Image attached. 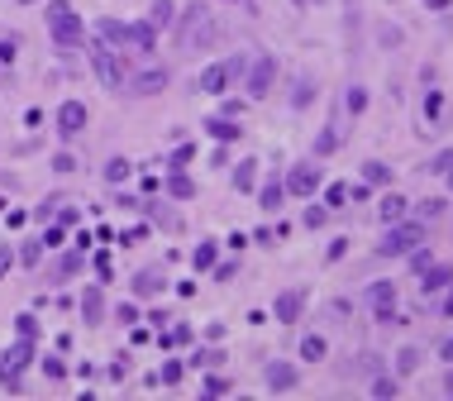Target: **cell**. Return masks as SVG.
<instances>
[{"mask_svg":"<svg viewBox=\"0 0 453 401\" xmlns=\"http://www.w3.org/2000/svg\"><path fill=\"white\" fill-rule=\"evenodd\" d=\"M48 29H53V43L58 48H81L86 43V24H81V15L67 0H53L48 5Z\"/></svg>","mask_w":453,"mask_h":401,"instance_id":"cell-1","label":"cell"},{"mask_svg":"<svg viewBox=\"0 0 453 401\" xmlns=\"http://www.w3.org/2000/svg\"><path fill=\"white\" fill-rule=\"evenodd\" d=\"M215 19H210V10L205 5H191V10H182V24H177V43L182 48H210L215 43Z\"/></svg>","mask_w":453,"mask_h":401,"instance_id":"cell-2","label":"cell"},{"mask_svg":"<svg viewBox=\"0 0 453 401\" xmlns=\"http://www.w3.org/2000/svg\"><path fill=\"white\" fill-rule=\"evenodd\" d=\"M420 244H425V220H396V225L382 234L377 254L382 258H401V254H410V249H420Z\"/></svg>","mask_w":453,"mask_h":401,"instance_id":"cell-3","label":"cell"},{"mask_svg":"<svg viewBox=\"0 0 453 401\" xmlns=\"http://www.w3.org/2000/svg\"><path fill=\"white\" fill-rule=\"evenodd\" d=\"M91 63H95V72H100V81H105L110 91H120V86L129 81V72H125V58H120L115 48H105V43H95V48H91Z\"/></svg>","mask_w":453,"mask_h":401,"instance_id":"cell-4","label":"cell"},{"mask_svg":"<svg viewBox=\"0 0 453 401\" xmlns=\"http://www.w3.org/2000/svg\"><path fill=\"white\" fill-rule=\"evenodd\" d=\"M244 77H249V81H244V86H249V96H253V100H263L267 91H272V81H277V58H272V53L253 58Z\"/></svg>","mask_w":453,"mask_h":401,"instance_id":"cell-5","label":"cell"},{"mask_svg":"<svg viewBox=\"0 0 453 401\" xmlns=\"http://www.w3.org/2000/svg\"><path fill=\"white\" fill-rule=\"evenodd\" d=\"M320 182H325V177H320L315 162H291V172H286L281 187H286V196H306V201H311V196L320 192Z\"/></svg>","mask_w":453,"mask_h":401,"instance_id":"cell-6","label":"cell"},{"mask_svg":"<svg viewBox=\"0 0 453 401\" xmlns=\"http://www.w3.org/2000/svg\"><path fill=\"white\" fill-rule=\"evenodd\" d=\"M29 363H33V344L24 339V344H15V349L0 358V382H5V387H19V373L29 368Z\"/></svg>","mask_w":453,"mask_h":401,"instance_id":"cell-7","label":"cell"},{"mask_svg":"<svg viewBox=\"0 0 453 401\" xmlns=\"http://www.w3.org/2000/svg\"><path fill=\"white\" fill-rule=\"evenodd\" d=\"M301 311H306V291H301V287H286L277 301H272V316H277L281 325H296Z\"/></svg>","mask_w":453,"mask_h":401,"instance_id":"cell-8","label":"cell"},{"mask_svg":"<svg viewBox=\"0 0 453 401\" xmlns=\"http://www.w3.org/2000/svg\"><path fill=\"white\" fill-rule=\"evenodd\" d=\"M81 129H86V105L81 100H67L63 110H58V134L63 139H77Z\"/></svg>","mask_w":453,"mask_h":401,"instance_id":"cell-9","label":"cell"},{"mask_svg":"<svg viewBox=\"0 0 453 401\" xmlns=\"http://www.w3.org/2000/svg\"><path fill=\"white\" fill-rule=\"evenodd\" d=\"M95 29H100V43H105V48H115V53L129 48V24L125 19H100Z\"/></svg>","mask_w":453,"mask_h":401,"instance_id":"cell-10","label":"cell"},{"mask_svg":"<svg viewBox=\"0 0 453 401\" xmlns=\"http://www.w3.org/2000/svg\"><path fill=\"white\" fill-rule=\"evenodd\" d=\"M291 387H296V363L272 358V363H267V392H291Z\"/></svg>","mask_w":453,"mask_h":401,"instance_id":"cell-11","label":"cell"},{"mask_svg":"<svg viewBox=\"0 0 453 401\" xmlns=\"http://www.w3.org/2000/svg\"><path fill=\"white\" fill-rule=\"evenodd\" d=\"M196 86H201L205 96H224V91H229V67L224 63H210L201 72V81H196Z\"/></svg>","mask_w":453,"mask_h":401,"instance_id":"cell-12","label":"cell"},{"mask_svg":"<svg viewBox=\"0 0 453 401\" xmlns=\"http://www.w3.org/2000/svg\"><path fill=\"white\" fill-rule=\"evenodd\" d=\"M134 77H139V81H125L134 96H153V91L167 86V72H162V67H148V72H134Z\"/></svg>","mask_w":453,"mask_h":401,"instance_id":"cell-13","label":"cell"},{"mask_svg":"<svg viewBox=\"0 0 453 401\" xmlns=\"http://www.w3.org/2000/svg\"><path fill=\"white\" fill-rule=\"evenodd\" d=\"M368 306L387 321L391 311H396V287H391V282H373V287H368Z\"/></svg>","mask_w":453,"mask_h":401,"instance_id":"cell-14","label":"cell"},{"mask_svg":"<svg viewBox=\"0 0 453 401\" xmlns=\"http://www.w3.org/2000/svg\"><path fill=\"white\" fill-rule=\"evenodd\" d=\"M129 48H134V53H153V48H157V29L148 24V19L129 24Z\"/></svg>","mask_w":453,"mask_h":401,"instance_id":"cell-15","label":"cell"},{"mask_svg":"<svg viewBox=\"0 0 453 401\" xmlns=\"http://www.w3.org/2000/svg\"><path fill=\"white\" fill-rule=\"evenodd\" d=\"M281 201H286V187H281L277 177H272V182H267L263 192H258V206H263L267 215H277V210H281Z\"/></svg>","mask_w":453,"mask_h":401,"instance_id":"cell-16","label":"cell"},{"mask_svg":"<svg viewBox=\"0 0 453 401\" xmlns=\"http://www.w3.org/2000/svg\"><path fill=\"white\" fill-rule=\"evenodd\" d=\"M258 187V158H244L234 167V192H253Z\"/></svg>","mask_w":453,"mask_h":401,"instance_id":"cell-17","label":"cell"},{"mask_svg":"<svg viewBox=\"0 0 453 401\" xmlns=\"http://www.w3.org/2000/svg\"><path fill=\"white\" fill-rule=\"evenodd\" d=\"M363 182H368V187H387L391 167H387V162H377V158H368V162H363Z\"/></svg>","mask_w":453,"mask_h":401,"instance_id":"cell-18","label":"cell"},{"mask_svg":"<svg viewBox=\"0 0 453 401\" xmlns=\"http://www.w3.org/2000/svg\"><path fill=\"white\" fill-rule=\"evenodd\" d=\"M100 306H105V296H100V287H86L81 291V311H86V321H100Z\"/></svg>","mask_w":453,"mask_h":401,"instance_id":"cell-19","label":"cell"},{"mask_svg":"<svg viewBox=\"0 0 453 401\" xmlns=\"http://www.w3.org/2000/svg\"><path fill=\"white\" fill-rule=\"evenodd\" d=\"M167 192H172L177 201H191V196H196V187H191V177L182 172V167H177V172L167 177Z\"/></svg>","mask_w":453,"mask_h":401,"instance_id":"cell-20","label":"cell"},{"mask_svg":"<svg viewBox=\"0 0 453 401\" xmlns=\"http://www.w3.org/2000/svg\"><path fill=\"white\" fill-rule=\"evenodd\" d=\"M81 273V249L77 254H67L63 263H58V268H53V282H72V277Z\"/></svg>","mask_w":453,"mask_h":401,"instance_id":"cell-21","label":"cell"},{"mask_svg":"<svg viewBox=\"0 0 453 401\" xmlns=\"http://www.w3.org/2000/svg\"><path fill=\"white\" fill-rule=\"evenodd\" d=\"M334 148H339V129H334V125H325L320 134H315V153H320V158H329Z\"/></svg>","mask_w":453,"mask_h":401,"instance_id":"cell-22","label":"cell"},{"mask_svg":"<svg viewBox=\"0 0 453 401\" xmlns=\"http://www.w3.org/2000/svg\"><path fill=\"white\" fill-rule=\"evenodd\" d=\"M172 15H177L172 0H157L153 10H148V24H153V29H167V24H172Z\"/></svg>","mask_w":453,"mask_h":401,"instance_id":"cell-23","label":"cell"},{"mask_svg":"<svg viewBox=\"0 0 453 401\" xmlns=\"http://www.w3.org/2000/svg\"><path fill=\"white\" fill-rule=\"evenodd\" d=\"M401 215H406V196H387L382 201V225H396Z\"/></svg>","mask_w":453,"mask_h":401,"instance_id":"cell-24","label":"cell"},{"mask_svg":"<svg viewBox=\"0 0 453 401\" xmlns=\"http://www.w3.org/2000/svg\"><path fill=\"white\" fill-rule=\"evenodd\" d=\"M425 277V291H444L453 282V268H429V273H420Z\"/></svg>","mask_w":453,"mask_h":401,"instance_id":"cell-25","label":"cell"},{"mask_svg":"<svg viewBox=\"0 0 453 401\" xmlns=\"http://www.w3.org/2000/svg\"><path fill=\"white\" fill-rule=\"evenodd\" d=\"M205 129L215 134L219 144H229V139H239V125H234V120H205Z\"/></svg>","mask_w":453,"mask_h":401,"instance_id":"cell-26","label":"cell"},{"mask_svg":"<svg viewBox=\"0 0 453 401\" xmlns=\"http://www.w3.org/2000/svg\"><path fill=\"white\" fill-rule=\"evenodd\" d=\"M301 358H306V363H320V358H325V339L306 335V339H301Z\"/></svg>","mask_w":453,"mask_h":401,"instance_id":"cell-27","label":"cell"},{"mask_svg":"<svg viewBox=\"0 0 453 401\" xmlns=\"http://www.w3.org/2000/svg\"><path fill=\"white\" fill-rule=\"evenodd\" d=\"M415 368H420V349L410 344V349H401V353H396V373H401V377H410Z\"/></svg>","mask_w":453,"mask_h":401,"instance_id":"cell-28","label":"cell"},{"mask_svg":"<svg viewBox=\"0 0 453 401\" xmlns=\"http://www.w3.org/2000/svg\"><path fill=\"white\" fill-rule=\"evenodd\" d=\"M153 382L177 387V382H182V363H177V358H167V363H162V373H153Z\"/></svg>","mask_w":453,"mask_h":401,"instance_id":"cell-29","label":"cell"},{"mask_svg":"<svg viewBox=\"0 0 453 401\" xmlns=\"http://www.w3.org/2000/svg\"><path fill=\"white\" fill-rule=\"evenodd\" d=\"M344 105H348L353 115H363V110H368V91H363V86H348V91H344Z\"/></svg>","mask_w":453,"mask_h":401,"instance_id":"cell-30","label":"cell"},{"mask_svg":"<svg viewBox=\"0 0 453 401\" xmlns=\"http://www.w3.org/2000/svg\"><path fill=\"white\" fill-rule=\"evenodd\" d=\"M134 291H143V296L148 291H162V273H139L134 277Z\"/></svg>","mask_w":453,"mask_h":401,"instance_id":"cell-31","label":"cell"},{"mask_svg":"<svg viewBox=\"0 0 453 401\" xmlns=\"http://www.w3.org/2000/svg\"><path fill=\"white\" fill-rule=\"evenodd\" d=\"M191 263H196V268H215V244L201 239V244H196V258H191Z\"/></svg>","mask_w":453,"mask_h":401,"instance_id":"cell-32","label":"cell"},{"mask_svg":"<svg viewBox=\"0 0 453 401\" xmlns=\"http://www.w3.org/2000/svg\"><path fill=\"white\" fill-rule=\"evenodd\" d=\"M444 96H439V91H429V96H425V120H429V125H439V120H444Z\"/></svg>","mask_w":453,"mask_h":401,"instance_id":"cell-33","label":"cell"},{"mask_svg":"<svg viewBox=\"0 0 453 401\" xmlns=\"http://www.w3.org/2000/svg\"><path fill=\"white\" fill-rule=\"evenodd\" d=\"M38 258H43V239H29L24 249H19V263H24V268H33Z\"/></svg>","mask_w":453,"mask_h":401,"instance_id":"cell-34","label":"cell"},{"mask_svg":"<svg viewBox=\"0 0 453 401\" xmlns=\"http://www.w3.org/2000/svg\"><path fill=\"white\" fill-rule=\"evenodd\" d=\"M105 177H110V182H125V177H129V162H125V158H110V162H105Z\"/></svg>","mask_w":453,"mask_h":401,"instance_id":"cell-35","label":"cell"},{"mask_svg":"<svg viewBox=\"0 0 453 401\" xmlns=\"http://www.w3.org/2000/svg\"><path fill=\"white\" fill-rule=\"evenodd\" d=\"M329 220V210L325 206H306V229H320Z\"/></svg>","mask_w":453,"mask_h":401,"instance_id":"cell-36","label":"cell"},{"mask_svg":"<svg viewBox=\"0 0 453 401\" xmlns=\"http://www.w3.org/2000/svg\"><path fill=\"white\" fill-rule=\"evenodd\" d=\"M205 392H210V397H229V392H234V382H229V377H210V382H205Z\"/></svg>","mask_w":453,"mask_h":401,"instance_id":"cell-37","label":"cell"},{"mask_svg":"<svg viewBox=\"0 0 453 401\" xmlns=\"http://www.w3.org/2000/svg\"><path fill=\"white\" fill-rule=\"evenodd\" d=\"M439 210H444V201H420V206H415V220H434Z\"/></svg>","mask_w":453,"mask_h":401,"instance_id":"cell-38","label":"cell"},{"mask_svg":"<svg viewBox=\"0 0 453 401\" xmlns=\"http://www.w3.org/2000/svg\"><path fill=\"white\" fill-rule=\"evenodd\" d=\"M187 339H191V330H187V325H177L172 335L162 339V349H177V344H187Z\"/></svg>","mask_w":453,"mask_h":401,"instance_id":"cell-39","label":"cell"},{"mask_svg":"<svg viewBox=\"0 0 453 401\" xmlns=\"http://www.w3.org/2000/svg\"><path fill=\"white\" fill-rule=\"evenodd\" d=\"M453 162V148H444V153H439V158H429L425 162V172H444V167H449Z\"/></svg>","mask_w":453,"mask_h":401,"instance_id":"cell-40","label":"cell"},{"mask_svg":"<svg viewBox=\"0 0 453 401\" xmlns=\"http://www.w3.org/2000/svg\"><path fill=\"white\" fill-rule=\"evenodd\" d=\"M196 158V148L191 144H182V148H172V167H187V162Z\"/></svg>","mask_w":453,"mask_h":401,"instance_id":"cell-41","label":"cell"},{"mask_svg":"<svg viewBox=\"0 0 453 401\" xmlns=\"http://www.w3.org/2000/svg\"><path fill=\"white\" fill-rule=\"evenodd\" d=\"M15 330H19L24 339H33V335H38V321H33V316H19V321H15Z\"/></svg>","mask_w":453,"mask_h":401,"instance_id":"cell-42","label":"cell"},{"mask_svg":"<svg viewBox=\"0 0 453 401\" xmlns=\"http://www.w3.org/2000/svg\"><path fill=\"white\" fill-rule=\"evenodd\" d=\"M110 273H115V268H110V254H95V277L110 282Z\"/></svg>","mask_w":453,"mask_h":401,"instance_id":"cell-43","label":"cell"},{"mask_svg":"<svg viewBox=\"0 0 453 401\" xmlns=\"http://www.w3.org/2000/svg\"><path fill=\"white\" fill-rule=\"evenodd\" d=\"M373 397H396V382H387V377H377V382H373Z\"/></svg>","mask_w":453,"mask_h":401,"instance_id":"cell-44","label":"cell"},{"mask_svg":"<svg viewBox=\"0 0 453 401\" xmlns=\"http://www.w3.org/2000/svg\"><path fill=\"white\" fill-rule=\"evenodd\" d=\"M43 373H48V377H63V358H43Z\"/></svg>","mask_w":453,"mask_h":401,"instance_id":"cell-45","label":"cell"},{"mask_svg":"<svg viewBox=\"0 0 453 401\" xmlns=\"http://www.w3.org/2000/svg\"><path fill=\"white\" fill-rule=\"evenodd\" d=\"M53 167H58V172H72V167H77V158H72V153H58V158H53Z\"/></svg>","mask_w":453,"mask_h":401,"instance_id":"cell-46","label":"cell"},{"mask_svg":"<svg viewBox=\"0 0 453 401\" xmlns=\"http://www.w3.org/2000/svg\"><path fill=\"white\" fill-rule=\"evenodd\" d=\"M311 96H315V86H311V81H301V86H296V110H301V105H306Z\"/></svg>","mask_w":453,"mask_h":401,"instance_id":"cell-47","label":"cell"},{"mask_svg":"<svg viewBox=\"0 0 453 401\" xmlns=\"http://www.w3.org/2000/svg\"><path fill=\"white\" fill-rule=\"evenodd\" d=\"M10 268H15V254H10V249H5V244H0V277L10 273Z\"/></svg>","mask_w":453,"mask_h":401,"instance_id":"cell-48","label":"cell"},{"mask_svg":"<svg viewBox=\"0 0 453 401\" xmlns=\"http://www.w3.org/2000/svg\"><path fill=\"white\" fill-rule=\"evenodd\" d=\"M344 196H348V187H329L325 201H329V206H344Z\"/></svg>","mask_w":453,"mask_h":401,"instance_id":"cell-49","label":"cell"},{"mask_svg":"<svg viewBox=\"0 0 453 401\" xmlns=\"http://www.w3.org/2000/svg\"><path fill=\"white\" fill-rule=\"evenodd\" d=\"M344 254H348V244H344V239H334V244H329V263H339Z\"/></svg>","mask_w":453,"mask_h":401,"instance_id":"cell-50","label":"cell"},{"mask_svg":"<svg viewBox=\"0 0 453 401\" xmlns=\"http://www.w3.org/2000/svg\"><path fill=\"white\" fill-rule=\"evenodd\" d=\"M439 358H444V363H453V339H439Z\"/></svg>","mask_w":453,"mask_h":401,"instance_id":"cell-51","label":"cell"},{"mask_svg":"<svg viewBox=\"0 0 453 401\" xmlns=\"http://www.w3.org/2000/svg\"><path fill=\"white\" fill-rule=\"evenodd\" d=\"M439 311H444V316H449V321H453V282H449V301L439 306Z\"/></svg>","mask_w":453,"mask_h":401,"instance_id":"cell-52","label":"cell"},{"mask_svg":"<svg viewBox=\"0 0 453 401\" xmlns=\"http://www.w3.org/2000/svg\"><path fill=\"white\" fill-rule=\"evenodd\" d=\"M444 397H453V363H449V377H444Z\"/></svg>","mask_w":453,"mask_h":401,"instance_id":"cell-53","label":"cell"},{"mask_svg":"<svg viewBox=\"0 0 453 401\" xmlns=\"http://www.w3.org/2000/svg\"><path fill=\"white\" fill-rule=\"evenodd\" d=\"M425 5H434V10H444V5H449V0H425Z\"/></svg>","mask_w":453,"mask_h":401,"instance_id":"cell-54","label":"cell"},{"mask_svg":"<svg viewBox=\"0 0 453 401\" xmlns=\"http://www.w3.org/2000/svg\"><path fill=\"white\" fill-rule=\"evenodd\" d=\"M444 172H449V192H453V162H449V167H444Z\"/></svg>","mask_w":453,"mask_h":401,"instance_id":"cell-55","label":"cell"},{"mask_svg":"<svg viewBox=\"0 0 453 401\" xmlns=\"http://www.w3.org/2000/svg\"><path fill=\"white\" fill-rule=\"evenodd\" d=\"M296 5H325V0H296Z\"/></svg>","mask_w":453,"mask_h":401,"instance_id":"cell-56","label":"cell"},{"mask_svg":"<svg viewBox=\"0 0 453 401\" xmlns=\"http://www.w3.org/2000/svg\"><path fill=\"white\" fill-rule=\"evenodd\" d=\"M229 5H253V0H229Z\"/></svg>","mask_w":453,"mask_h":401,"instance_id":"cell-57","label":"cell"}]
</instances>
